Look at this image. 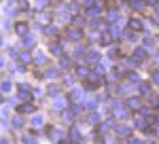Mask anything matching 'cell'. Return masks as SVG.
Masks as SVG:
<instances>
[{
  "label": "cell",
  "instance_id": "obj_1",
  "mask_svg": "<svg viewBox=\"0 0 159 144\" xmlns=\"http://www.w3.org/2000/svg\"><path fill=\"white\" fill-rule=\"evenodd\" d=\"M129 28L132 30H142V19H129Z\"/></svg>",
  "mask_w": 159,
  "mask_h": 144
},
{
  "label": "cell",
  "instance_id": "obj_2",
  "mask_svg": "<svg viewBox=\"0 0 159 144\" xmlns=\"http://www.w3.org/2000/svg\"><path fill=\"white\" fill-rule=\"evenodd\" d=\"M32 110H34V106H32L30 102H24V104L19 106V112H32Z\"/></svg>",
  "mask_w": 159,
  "mask_h": 144
},
{
  "label": "cell",
  "instance_id": "obj_3",
  "mask_svg": "<svg viewBox=\"0 0 159 144\" xmlns=\"http://www.w3.org/2000/svg\"><path fill=\"white\" fill-rule=\"evenodd\" d=\"M15 30H17V34H25V32H28V25H25V24H17V25H15Z\"/></svg>",
  "mask_w": 159,
  "mask_h": 144
},
{
  "label": "cell",
  "instance_id": "obj_4",
  "mask_svg": "<svg viewBox=\"0 0 159 144\" xmlns=\"http://www.w3.org/2000/svg\"><path fill=\"white\" fill-rule=\"evenodd\" d=\"M127 106L129 108H140V102H138L136 97H129V100H127Z\"/></svg>",
  "mask_w": 159,
  "mask_h": 144
},
{
  "label": "cell",
  "instance_id": "obj_5",
  "mask_svg": "<svg viewBox=\"0 0 159 144\" xmlns=\"http://www.w3.org/2000/svg\"><path fill=\"white\" fill-rule=\"evenodd\" d=\"M136 127H140V129H148V125H147V121H144V119H136Z\"/></svg>",
  "mask_w": 159,
  "mask_h": 144
},
{
  "label": "cell",
  "instance_id": "obj_6",
  "mask_svg": "<svg viewBox=\"0 0 159 144\" xmlns=\"http://www.w3.org/2000/svg\"><path fill=\"white\" fill-rule=\"evenodd\" d=\"M64 104H66V100H64V97H55V108H57V110H61Z\"/></svg>",
  "mask_w": 159,
  "mask_h": 144
},
{
  "label": "cell",
  "instance_id": "obj_7",
  "mask_svg": "<svg viewBox=\"0 0 159 144\" xmlns=\"http://www.w3.org/2000/svg\"><path fill=\"white\" fill-rule=\"evenodd\" d=\"M117 133H119V136H129V129L123 127V125H119V127H117Z\"/></svg>",
  "mask_w": 159,
  "mask_h": 144
},
{
  "label": "cell",
  "instance_id": "obj_8",
  "mask_svg": "<svg viewBox=\"0 0 159 144\" xmlns=\"http://www.w3.org/2000/svg\"><path fill=\"white\" fill-rule=\"evenodd\" d=\"M0 91H2V93H7V91H11V83H9V81H4V83L0 85Z\"/></svg>",
  "mask_w": 159,
  "mask_h": 144
},
{
  "label": "cell",
  "instance_id": "obj_9",
  "mask_svg": "<svg viewBox=\"0 0 159 144\" xmlns=\"http://www.w3.org/2000/svg\"><path fill=\"white\" fill-rule=\"evenodd\" d=\"M51 51L60 55V53H61V47H60V43H51Z\"/></svg>",
  "mask_w": 159,
  "mask_h": 144
},
{
  "label": "cell",
  "instance_id": "obj_10",
  "mask_svg": "<svg viewBox=\"0 0 159 144\" xmlns=\"http://www.w3.org/2000/svg\"><path fill=\"white\" fill-rule=\"evenodd\" d=\"M76 74H79V76H85V74H89V70H87L85 66H79V68H76Z\"/></svg>",
  "mask_w": 159,
  "mask_h": 144
},
{
  "label": "cell",
  "instance_id": "obj_11",
  "mask_svg": "<svg viewBox=\"0 0 159 144\" xmlns=\"http://www.w3.org/2000/svg\"><path fill=\"white\" fill-rule=\"evenodd\" d=\"M134 55H136V60H142V57H144V49H136Z\"/></svg>",
  "mask_w": 159,
  "mask_h": 144
},
{
  "label": "cell",
  "instance_id": "obj_12",
  "mask_svg": "<svg viewBox=\"0 0 159 144\" xmlns=\"http://www.w3.org/2000/svg\"><path fill=\"white\" fill-rule=\"evenodd\" d=\"M32 125H34V127H40V125H43V117H34V119H32Z\"/></svg>",
  "mask_w": 159,
  "mask_h": 144
},
{
  "label": "cell",
  "instance_id": "obj_13",
  "mask_svg": "<svg viewBox=\"0 0 159 144\" xmlns=\"http://www.w3.org/2000/svg\"><path fill=\"white\" fill-rule=\"evenodd\" d=\"M68 36H70V40H79V36H81V32H76V30H72V32H68Z\"/></svg>",
  "mask_w": 159,
  "mask_h": 144
},
{
  "label": "cell",
  "instance_id": "obj_14",
  "mask_svg": "<svg viewBox=\"0 0 159 144\" xmlns=\"http://www.w3.org/2000/svg\"><path fill=\"white\" fill-rule=\"evenodd\" d=\"M13 125H15V127H21V125H24V119H21V117H15V119H13Z\"/></svg>",
  "mask_w": 159,
  "mask_h": 144
},
{
  "label": "cell",
  "instance_id": "obj_15",
  "mask_svg": "<svg viewBox=\"0 0 159 144\" xmlns=\"http://www.w3.org/2000/svg\"><path fill=\"white\" fill-rule=\"evenodd\" d=\"M57 89H60L57 85H51L49 87V96H57Z\"/></svg>",
  "mask_w": 159,
  "mask_h": 144
},
{
  "label": "cell",
  "instance_id": "obj_16",
  "mask_svg": "<svg viewBox=\"0 0 159 144\" xmlns=\"http://www.w3.org/2000/svg\"><path fill=\"white\" fill-rule=\"evenodd\" d=\"M100 43H102V45H108V43H110V36H108V34H104L102 38H100Z\"/></svg>",
  "mask_w": 159,
  "mask_h": 144
},
{
  "label": "cell",
  "instance_id": "obj_17",
  "mask_svg": "<svg viewBox=\"0 0 159 144\" xmlns=\"http://www.w3.org/2000/svg\"><path fill=\"white\" fill-rule=\"evenodd\" d=\"M19 60L24 61V64H28V61H30V55H28V53H21V55H19Z\"/></svg>",
  "mask_w": 159,
  "mask_h": 144
},
{
  "label": "cell",
  "instance_id": "obj_18",
  "mask_svg": "<svg viewBox=\"0 0 159 144\" xmlns=\"http://www.w3.org/2000/svg\"><path fill=\"white\" fill-rule=\"evenodd\" d=\"M132 7H134V9H142V7H144V2H142V0H136Z\"/></svg>",
  "mask_w": 159,
  "mask_h": 144
},
{
  "label": "cell",
  "instance_id": "obj_19",
  "mask_svg": "<svg viewBox=\"0 0 159 144\" xmlns=\"http://www.w3.org/2000/svg\"><path fill=\"white\" fill-rule=\"evenodd\" d=\"M57 74H60V72H57V68H51V70L47 72V76H57Z\"/></svg>",
  "mask_w": 159,
  "mask_h": 144
},
{
  "label": "cell",
  "instance_id": "obj_20",
  "mask_svg": "<svg viewBox=\"0 0 159 144\" xmlns=\"http://www.w3.org/2000/svg\"><path fill=\"white\" fill-rule=\"evenodd\" d=\"M87 60H89V61H98V53H89Z\"/></svg>",
  "mask_w": 159,
  "mask_h": 144
},
{
  "label": "cell",
  "instance_id": "obj_21",
  "mask_svg": "<svg viewBox=\"0 0 159 144\" xmlns=\"http://www.w3.org/2000/svg\"><path fill=\"white\" fill-rule=\"evenodd\" d=\"M70 64H72V61L68 60V57H64V60H61V66H64V68H68V66H70Z\"/></svg>",
  "mask_w": 159,
  "mask_h": 144
},
{
  "label": "cell",
  "instance_id": "obj_22",
  "mask_svg": "<svg viewBox=\"0 0 159 144\" xmlns=\"http://www.w3.org/2000/svg\"><path fill=\"white\" fill-rule=\"evenodd\" d=\"M140 91H142V93H148V85L142 83V85H140Z\"/></svg>",
  "mask_w": 159,
  "mask_h": 144
},
{
  "label": "cell",
  "instance_id": "obj_23",
  "mask_svg": "<svg viewBox=\"0 0 159 144\" xmlns=\"http://www.w3.org/2000/svg\"><path fill=\"white\" fill-rule=\"evenodd\" d=\"M151 79H153V83H159V72H153V76H151Z\"/></svg>",
  "mask_w": 159,
  "mask_h": 144
},
{
  "label": "cell",
  "instance_id": "obj_24",
  "mask_svg": "<svg viewBox=\"0 0 159 144\" xmlns=\"http://www.w3.org/2000/svg\"><path fill=\"white\" fill-rule=\"evenodd\" d=\"M24 142H25V144H38L36 140H32V138H24Z\"/></svg>",
  "mask_w": 159,
  "mask_h": 144
},
{
  "label": "cell",
  "instance_id": "obj_25",
  "mask_svg": "<svg viewBox=\"0 0 159 144\" xmlns=\"http://www.w3.org/2000/svg\"><path fill=\"white\" fill-rule=\"evenodd\" d=\"M129 144H142V142H140V140H136V138H132V140H129Z\"/></svg>",
  "mask_w": 159,
  "mask_h": 144
},
{
  "label": "cell",
  "instance_id": "obj_26",
  "mask_svg": "<svg viewBox=\"0 0 159 144\" xmlns=\"http://www.w3.org/2000/svg\"><path fill=\"white\" fill-rule=\"evenodd\" d=\"M0 144H9V142H7V140H0Z\"/></svg>",
  "mask_w": 159,
  "mask_h": 144
},
{
  "label": "cell",
  "instance_id": "obj_27",
  "mask_svg": "<svg viewBox=\"0 0 159 144\" xmlns=\"http://www.w3.org/2000/svg\"><path fill=\"white\" fill-rule=\"evenodd\" d=\"M0 102H2V97H0Z\"/></svg>",
  "mask_w": 159,
  "mask_h": 144
}]
</instances>
